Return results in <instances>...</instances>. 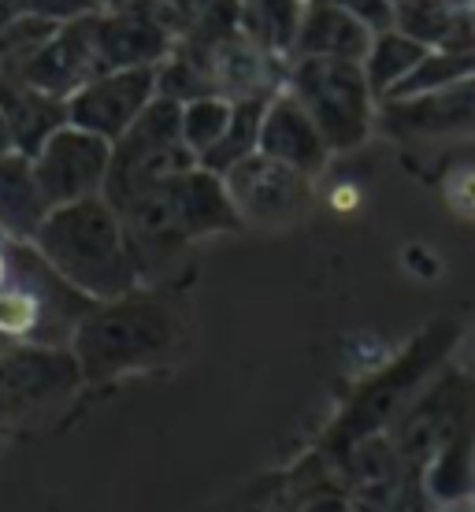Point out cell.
I'll return each instance as SVG.
<instances>
[{
  "mask_svg": "<svg viewBox=\"0 0 475 512\" xmlns=\"http://www.w3.org/2000/svg\"><path fill=\"white\" fill-rule=\"evenodd\" d=\"M257 153L294 167V171L309 175V179H316L323 167H327V160H331V149H327L320 127L312 123V116L301 108V101L286 86L264 108Z\"/></svg>",
  "mask_w": 475,
  "mask_h": 512,
  "instance_id": "cell-10",
  "label": "cell"
},
{
  "mask_svg": "<svg viewBox=\"0 0 475 512\" xmlns=\"http://www.w3.org/2000/svg\"><path fill=\"white\" fill-rule=\"evenodd\" d=\"M116 212L142 282L171 268L193 242L245 227L223 190V179L205 167L156 182Z\"/></svg>",
  "mask_w": 475,
  "mask_h": 512,
  "instance_id": "cell-1",
  "label": "cell"
},
{
  "mask_svg": "<svg viewBox=\"0 0 475 512\" xmlns=\"http://www.w3.org/2000/svg\"><path fill=\"white\" fill-rule=\"evenodd\" d=\"M0 242H4V234H0Z\"/></svg>",
  "mask_w": 475,
  "mask_h": 512,
  "instance_id": "cell-27",
  "label": "cell"
},
{
  "mask_svg": "<svg viewBox=\"0 0 475 512\" xmlns=\"http://www.w3.org/2000/svg\"><path fill=\"white\" fill-rule=\"evenodd\" d=\"M475 75V52H442V49H431L420 60V67L412 71L405 82H401L398 90L390 93L386 101H412V97H427V93H438V90H450L457 82ZM383 101V104H386Z\"/></svg>",
  "mask_w": 475,
  "mask_h": 512,
  "instance_id": "cell-18",
  "label": "cell"
},
{
  "mask_svg": "<svg viewBox=\"0 0 475 512\" xmlns=\"http://www.w3.org/2000/svg\"><path fill=\"white\" fill-rule=\"evenodd\" d=\"M78 383L86 379L71 349L19 342L8 357H0V412L23 416V412L49 409L67 394H75Z\"/></svg>",
  "mask_w": 475,
  "mask_h": 512,
  "instance_id": "cell-8",
  "label": "cell"
},
{
  "mask_svg": "<svg viewBox=\"0 0 475 512\" xmlns=\"http://www.w3.org/2000/svg\"><path fill=\"white\" fill-rule=\"evenodd\" d=\"M30 160H34V175H38L52 208H64L75 205V201L104 197V182H108V167H112V145L97 134H86V130L67 123Z\"/></svg>",
  "mask_w": 475,
  "mask_h": 512,
  "instance_id": "cell-7",
  "label": "cell"
},
{
  "mask_svg": "<svg viewBox=\"0 0 475 512\" xmlns=\"http://www.w3.org/2000/svg\"><path fill=\"white\" fill-rule=\"evenodd\" d=\"M390 4H394V0H390Z\"/></svg>",
  "mask_w": 475,
  "mask_h": 512,
  "instance_id": "cell-28",
  "label": "cell"
},
{
  "mask_svg": "<svg viewBox=\"0 0 475 512\" xmlns=\"http://www.w3.org/2000/svg\"><path fill=\"white\" fill-rule=\"evenodd\" d=\"M138 8H142V0H101V12H130V15H138Z\"/></svg>",
  "mask_w": 475,
  "mask_h": 512,
  "instance_id": "cell-23",
  "label": "cell"
},
{
  "mask_svg": "<svg viewBox=\"0 0 475 512\" xmlns=\"http://www.w3.org/2000/svg\"><path fill=\"white\" fill-rule=\"evenodd\" d=\"M264 108L268 101H238L234 104V116H231V127L227 134L208 149L197 167H205L212 175H227L234 164H242L245 156H253L260 149V123H264Z\"/></svg>",
  "mask_w": 475,
  "mask_h": 512,
  "instance_id": "cell-17",
  "label": "cell"
},
{
  "mask_svg": "<svg viewBox=\"0 0 475 512\" xmlns=\"http://www.w3.org/2000/svg\"><path fill=\"white\" fill-rule=\"evenodd\" d=\"M193 167H197V156L182 141V104L156 97L142 112V119L112 145L104 201L112 208H123L130 197Z\"/></svg>",
  "mask_w": 475,
  "mask_h": 512,
  "instance_id": "cell-5",
  "label": "cell"
},
{
  "mask_svg": "<svg viewBox=\"0 0 475 512\" xmlns=\"http://www.w3.org/2000/svg\"><path fill=\"white\" fill-rule=\"evenodd\" d=\"M0 112L8 119L15 153L23 156H38L41 145L56 130H64L71 123L67 119V101L26 86L23 78H4V75H0Z\"/></svg>",
  "mask_w": 475,
  "mask_h": 512,
  "instance_id": "cell-14",
  "label": "cell"
},
{
  "mask_svg": "<svg viewBox=\"0 0 475 512\" xmlns=\"http://www.w3.org/2000/svg\"><path fill=\"white\" fill-rule=\"evenodd\" d=\"M15 153V145H12V130H8V119H4V112H0V156H8Z\"/></svg>",
  "mask_w": 475,
  "mask_h": 512,
  "instance_id": "cell-24",
  "label": "cell"
},
{
  "mask_svg": "<svg viewBox=\"0 0 475 512\" xmlns=\"http://www.w3.org/2000/svg\"><path fill=\"white\" fill-rule=\"evenodd\" d=\"M231 116H234V104L219 101V97L182 104V141H186V149L201 160V156L227 134Z\"/></svg>",
  "mask_w": 475,
  "mask_h": 512,
  "instance_id": "cell-20",
  "label": "cell"
},
{
  "mask_svg": "<svg viewBox=\"0 0 475 512\" xmlns=\"http://www.w3.org/2000/svg\"><path fill=\"white\" fill-rule=\"evenodd\" d=\"M156 97H160L156 93V67L116 71V75H101L93 78L90 86H82L67 101V119H71V127L116 145Z\"/></svg>",
  "mask_w": 475,
  "mask_h": 512,
  "instance_id": "cell-9",
  "label": "cell"
},
{
  "mask_svg": "<svg viewBox=\"0 0 475 512\" xmlns=\"http://www.w3.org/2000/svg\"><path fill=\"white\" fill-rule=\"evenodd\" d=\"M442 512H475V501H453V505H446Z\"/></svg>",
  "mask_w": 475,
  "mask_h": 512,
  "instance_id": "cell-26",
  "label": "cell"
},
{
  "mask_svg": "<svg viewBox=\"0 0 475 512\" xmlns=\"http://www.w3.org/2000/svg\"><path fill=\"white\" fill-rule=\"evenodd\" d=\"M15 346H19V342H15V338H8V334L0 331V357H8V353H12Z\"/></svg>",
  "mask_w": 475,
  "mask_h": 512,
  "instance_id": "cell-25",
  "label": "cell"
},
{
  "mask_svg": "<svg viewBox=\"0 0 475 512\" xmlns=\"http://www.w3.org/2000/svg\"><path fill=\"white\" fill-rule=\"evenodd\" d=\"M179 312L142 290L104 301L75 331V353L86 383H108L119 375L156 368L179 353Z\"/></svg>",
  "mask_w": 475,
  "mask_h": 512,
  "instance_id": "cell-3",
  "label": "cell"
},
{
  "mask_svg": "<svg viewBox=\"0 0 475 512\" xmlns=\"http://www.w3.org/2000/svg\"><path fill=\"white\" fill-rule=\"evenodd\" d=\"M93 12H101V0H0V26L15 23V19L71 23V19Z\"/></svg>",
  "mask_w": 475,
  "mask_h": 512,
  "instance_id": "cell-21",
  "label": "cell"
},
{
  "mask_svg": "<svg viewBox=\"0 0 475 512\" xmlns=\"http://www.w3.org/2000/svg\"><path fill=\"white\" fill-rule=\"evenodd\" d=\"M427 45H420L416 38L401 34V30H386V34H375L372 52L364 60V75H368V86H372L375 101H386L390 93L398 90L401 82L420 67V60L427 56Z\"/></svg>",
  "mask_w": 475,
  "mask_h": 512,
  "instance_id": "cell-16",
  "label": "cell"
},
{
  "mask_svg": "<svg viewBox=\"0 0 475 512\" xmlns=\"http://www.w3.org/2000/svg\"><path fill=\"white\" fill-rule=\"evenodd\" d=\"M383 130L398 138H442L475 130V75L450 90L383 104Z\"/></svg>",
  "mask_w": 475,
  "mask_h": 512,
  "instance_id": "cell-11",
  "label": "cell"
},
{
  "mask_svg": "<svg viewBox=\"0 0 475 512\" xmlns=\"http://www.w3.org/2000/svg\"><path fill=\"white\" fill-rule=\"evenodd\" d=\"M223 190L231 197L242 223L283 227L312 208V179L294 167L279 164L264 153L245 156L223 175Z\"/></svg>",
  "mask_w": 475,
  "mask_h": 512,
  "instance_id": "cell-6",
  "label": "cell"
},
{
  "mask_svg": "<svg viewBox=\"0 0 475 512\" xmlns=\"http://www.w3.org/2000/svg\"><path fill=\"white\" fill-rule=\"evenodd\" d=\"M30 245L97 305L142 290V275L134 268L119 212L104 197L52 208Z\"/></svg>",
  "mask_w": 475,
  "mask_h": 512,
  "instance_id": "cell-2",
  "label": "cell"
},
{
  "mask_svg": "<svg viewBox=\"0 0 475 512\" xmlns=\"http://www.w3.org/2000/svg\"><path fill=\"white\" fill-rule=\"evenodd\" d=\"M286 90L320 127L331 153H349L364 145L375 123V93L364 64L353 60H294Z\"/></svg>",
  "mask_w": 475,
  "mask_h": 512,
  "instance_id": "cell-4",
  "label": "cell"
},
{
  "mask_svg": "<svg viewBox=\"0 0 475 512\" xmlns=\"http://www.w3.org/2000/svg\"><path fill=\"white\" fill-rule=\"evenodd\" d=\"M64 23H49V19H15V23L0 26V75L15 78L34 56H38Z\"/></svg>",
  "mask_w": 475,
  "mask_h": 512,
  "instance_id": "cell-19",
  "label": "cell"
},
{
  "mask_svg": "<svg viewBox=\"0 0 475 512\" xmlns=\"http://www.w3.org/2000/svg\"><path fill=\"white\" fill-rule=\"evenodd\" d=\"M305 512H353L342 498H316L312 505H305Z\"/></svg>",
  "mask_w": 475,
  "mask_h": 512,
  "instance_id": "cell-22",
  "label": "cell"
},
{
  "mask_svg": "<svg viewBox=\"0 0 475 512\" xmlns=\"http://www.w3.org/2000/svg\"><path fill=\"white\" fill-rule=\"evenodd\" d=\"M49 216L52 201L34 175V160L23 153L0 156V234H4V242H34Z\"/></svg>",
  "mask_w": 475,
  "mask_h": 512,
  "instance_id": "cell-13",
  "label": "cell"
},
{
  "mask_svg": "<svg viewBox=\"0 0 475 512\" xmlns=\"http://www.w3.org/2000/svg\"><path fill=\"white\" fill-rule=\"evenodd\" d=\"M375 34L357 15L334 4H305V19L297 30L294 60H353L364 64ZM290 60V64H294Z\"/></svg>",
  "mask_w": 475,
  "mask_h": 512,
  "instance_id": "cell-12",
  "label": "cell"
},
{
  "mask_svg": "<svg viewBox=\"0 0 475 512\" xmlns=\"http://www.w3.org/2000/svg\"><path fill=\"white\" fill-rule=\"evenodd\" d=\"M305 4L309 0H238V26L264 52L279 60H294Z\"/></svg>",
  "mask_w": 475,
  "mask_h": 512,
  "instance_id": "cell-15",
  "label": "cell"
}]
</instances>
